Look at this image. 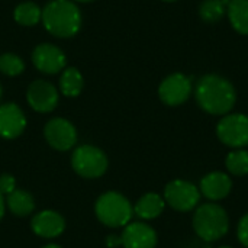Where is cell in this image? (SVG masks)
<instances>
[{"instance_id": "1", "label": "cell", "mask_w": 248, "mask_h": 248, "mask_svg": "<svg viewBox=\"0 0 248 248\" xmlns=\"http://www.w3.org/2000/svg\"><path fill=\"white\" fill-rule=\"evenodd\" d=\"M195 97L202 110L209 115L225 116L237 102L235 87L230 80L218 74L201 77L195 87Z\"/></svg>"}, {"instance_id": "2", "label": "cell", "mask_w": 248, "mask_h": 248, "mask_svg": "<svg viewBox=\"0 0 248 248\" xmlns=\"http://www.w3.org/2000/svg\"><path fill=\"white\" fill-rule=\"evenodd\" d=\"M45 29L58 38L74 36L81 26V15L71 0H52L42 10Z\"/></svg>"}, {"instance_id": "3", "label": "cell", "mask_w": 248, "mask_h": 248, "mask_svg": "<svg viewBox=\"0 0 248 248\" xmlns=\"http://www.w3.org/2000/svg\"><path fill=\"white\" fill-rule=\"evenodd\" d=\"M192 224L196 235L206 243H214L224 238L230 230V218L227 211L215 202L199 205L193 214Z\"/></svg>"}, {"instance_id": "4", "label": "cell", "mask_w": 248, "mask_h": 248, "mask_svg": "<svg viewBox=\"0 0 248 248\" xmlns=\"http://www.w3.org/2000/svg\"><path fill=\"white\" fill-rule=\"evenodd\" d=\"M97 219L109 228H121L131 222L134 206L119 192H106L100 195L94 205Z\"/></svg>"}, {"instance_id": "5", "label": "cell", "mask_w": 248, "mask_h": 248, "mask_svg": "<svg viewBox=\"0 0 248 248\" xmlns=\"http://www.w3.org/2000/svg\"><path fill=\"white\" fill-rule=\"evenodd\" d=\"M109 161L103 150L94 145H80L71 155L73 170L83 179H99L108 170Z\"/></svg>"}, {"instance_id": "6", "label": "cell", "mask_w": 248, "mask_h": 248, "mask_svg": "<svg viewBox=\"0 0 248 248\" xmlns=\"http://www.w3.org/2000/svg\"><path fill=\"white\" fill-rule=\"evenodd\" d=\"M201 190L192 182L176 179L164 187V202L177 212H190L201 202Z\"/></svg>"}, {"instance_id": "7", "label": "cell", "mask_w": 248, "mask_h": 248, "mask_svg": "<svg viewBox=\"0 0 248 248\" xmlns=\"http://www.w3.org/2000/svg\"><path fill=\"white\" fill-rule=\"evenodd\" d=\"M219 141L234 150L248 145V116L244 113H228L217 125Z\"/></svg>"}, {"instance_id": "8", "label": "cell", "mask_w": 248, "mask_h": 248, "mask_svg": "<svg viewBox=\"0 0 248 248\" xmlns=\"http://www.w3.org/2000/svg\"><path fill=\"white\" fill-rule=\"evenodd\" d=\"M192 94V81L182 73L166 77L158 87V97L167 106H180Z\"/></svg>"}, {"instance_id": "9", "label": "cell", "mask_w": 248, "mask_h": 248, "mask_svg": "<svg viewBox=\"0 0 248 248\" xmlns=\"http://www.w3.org/2000/svg\"><path fill=\"white\" fill-rule=\"evenodd\" d=\"M44 137L49 147L57 151H68L77 142V131L74 125L64 118H54L46 122Z\"/></svg>"}, {"instance_id": "10", "label": "cell", "mask_w": 248, "mask_h": 248, "mask_svg": "<svg viewBox=\"0 0 248 248\" xmlns=\"http://www.w3.org/2000/svg\"><path fill=\"white\" fill-rule=\"evenodd\" d=\"M26 100L35 112L48 113L58 105V90L49 81L36 80L28 87Z\"/></svg>"}, {"instance_id": "11", "label": "cell", "mask_w": 248, "mask_h": 248, "mask_svg": "<svg viewBox=\"0 0 248 248\" xmlns=\"http://www.w3.org/2000/svg\"><path fill=\"white\" fill-rule=\"evenodd\" d=\"M124 248H155L158 237L153 227L145 222H129L121 234Z\"/></svg>"}, {"instance_id": "12", "label": "cell", "mask_w": 248, "mask_h": 248, "mask_svg": "<svg viewBox=\"0 0 248 248\" xmlns=\"http://www.w3.org/2000/svg\"><path fill=\"white\" fill-rule=\"evenodd\" d=\"M32 61L35 67L45 74H57L67 64L64 52L52 44L38 45L32 54Z\"/></svg>"}, {"instance_id": "13", "label": "cell", "mask_w": 248, "mask_h": 248, "mask_svg": "<svg viewBox=\"0 0 248 248\" xmlns=\"http://www.w3.org/2000/svg\"><path fill=\"white\" fill-rule=\"evenodd\" d=\"M31 228L35 235L46 240H52L60 237L64 230H65V219L62 218L61 214L46 209L38 212L32 221H31Z\"/></svg>"}, {"instance_id": "14", "label": "cell", "mask_w": 248, "mask_h": 248, "mask_svg": "<svg viewBox=\"0 0 248 248\" xmlns=\"http://www.w3.org/2000/svg\"><path fill=\"white\" fill-rule=\"evenodd\" d=\"M26 128V118L16 103H4L0 106V137L15 140Z\"/></svg>"}, {"instance_id": "15", "label": "cell", "mask_w": 248, "mask_h": 248, "mask_svg": "<svg viewBox=\"0 0 248 248\" xmlns=\"http://www.w3.org/2000/svg\"><path fill=\"white\" fill-rule=\"evenodd\" d=\"M201 195L212 202H218L225 199L232 190V180L227 173L212 171L202 177L199 185Z\"/></svg>"}, {"instance_id": "16", "label": "cell", "mask_w": 248, "mask_h": 248, "mask_svg": "<svg viewBox=\"0 0 248 248\" xmlns=\"http://www.w3.org/2000/svg\"><path fill=\"white\" fill-rule=\"evenodd\" d=\"M164 208H166L164 198L151 192V193H145L137 201L134 206V214L144 221H150L158 218L163 214Z\"/></svg>"}, {"instance_id": "17", "label": "cell", "mask_w": 248, "mask_h": 248, "mask_svg": "<svg viewBox=\"0 0 248 248\" xmlns=\"http://www.w3.org/2000/svg\"><path fill=\"white\" fill-rule=\"evenodd\" d=\"M6 206L16 217H28L35 209V199L29 192L16 189L6 196Z\"/></svg>"}, {"instance_id": "18", "label": "cell", "mask_w": 248, "mask_h": 248, "mask_svg": "<svg viewBox=\"0 0 248 248\" xmlns=\"http://www.w3.org/2000/svg\"><path fill=\"white\" fill-rule=\"evenodd\" d=\"M227 15L238 33L248 35V0H230Z\"/></svg>"}, {"instance_id": "19", "label": "cell", "mask_w": 248, "mask_h": 248, "mask_svg": "<svg viewBox=\"0 0 248 248\" xmlns=\"http://www.w3.org/2000/svg\"><path fill=\"white\" fill-rule=\"evenodd\" d=\"M83 76L81 73L74 68V67H68L64 70V73L61 74L60 78V90L64 96L67 97H76L81 93L83 90Z\"/></svg>"}, {"instance_id": "20", "label": "cell", "mask_w": 248, "mask_h": 248, "mask_svg": "<svg viewBox=\"0 0 248 248\" xmlns=\"http://www.w3.org/2000/svg\"><path fill=\"white\" fill-rule=\"evenodd\" d=\"M230 0H203L199 6V16L206 23L219 22L227 15Z\"/></svg>"}, {"instance_id": "21", "label": "cell", "mask_w": 248, "mask_h": 248, "mask_svg": "<svg viewBox=\"0 0 248 248\" xmlns=\"http://www.w3.org/2000/svg\"><path fill=\"white\" fill-rule=\"evenodd\" d=\"M42 19V10L32 1L20 3L15 9V20L23 26H33Z\"/></svg>"}, {"instance_id": "22", "label": "cell", "mask_w": 248, "mask_h": 248, "mask_svg": "<svg viewBox=\"0 0 248 248\" xmlns=\"http://www.w3.org/2000/svg\"><path fill=\"white\" fill-rule=\"evenodd\" d=\"M227 170L237 177H243L248 174V151L246 150H234L225 158Z\"/></svg>"}, {"instance_id": "23", "label": "cell", "mask_w": 248, "mask_h": 248, "mask_svg": "<svg viewBox=\"0 0 248 248\" xmlns=\"http://www.w3.org/2000/svg\"><path fill=\"white\" fill-rule=\"evenodd\" d=\"M25 70L22 58L16 54H3L0 55V71L6 76H19Z\"/></svg>"}, {"instance_id": "24", "label": "cell", "mask_w": 248, "mask_h": 248, "mask_svg": "<svg viewBox=\"0 0 248 248\" xmlns=\"http://www.w3.org/2000/svg\"><path fill=\"white\" fill-rule=\"evenodd\" d=\"M13 190H16V180L12 174H1L0 176V193L3 196L10 195Z\"/></svg>"}, {"instance_id": "25", "label": "cell", "mask_w": 248, "mask_h": 248, "mask_svg": "<svg viewBox=\"0 0 248 248\" xmlns=\"http://www.w3.org/2000/svg\"><path fill=\"white\" fill-rule=\"evenodd\" d=\"M237 237H238V241L248 248V214H246L240 222H238V227H237Z\"/></svg>"}, {"instance_id": "26", "label": "cell", "mask_w": 248, "mask_h": 248, "mask_svg": "<svg viewBox=\"0 0 248 248\" xmlns=\"http://www.w3.org/2000/svg\"><path fill=\"white\" fill-rule=\"evenodd\" d=\"M106 246L109 248H116L119 246H122V241H121V235H109L106 238Z\"/></svg>"}, {"instance_id": "27", "label": "cell", "mask_w": 248, "mask_h": 248, "mask_svg": "<svg viewBox=\"0 0 248 248\" xmlns=\"http://www.w3.org/2000/svg\"><path fill=\"white\" fill-rule=\"evenodd\" d=\"M4 211H6V199H4V196L0 193V221H1V218H3V215H4Z\"/></svg>"}, {"instance_id": "28", "label": "cell", "mask_w": 248, "mask_h": 248, "mask_svg": "<svg viewBox=\"0 0 248 248\" xmlns=\"http://www.w3.org/2000/svg\"><path fill=\"white\" fill-rule=\"evenodd\" d=\"M42 248H61L58 244H46V246H44Z\"/></svg>"}, {"instance_id": "29", "label": "cell", "mask_w": 248, "mask_h": 248, "mask_svg": "<svg viewBox=\"0 0 248 248\" xmlns=\"http://www.w3.org/2000/svg\"><path fill=\"white\" fill-rule=\"evenodd\" d=\"M76 1H81V3H87V1H93V0H76Z\"/></svg>"}, {"instance_id": "30", "label": "cell", "mask_w": 248, "mask_h": 248, "mask_svg": "<svg viewBox=\"0 0 248 248\" xmlns=\"http://www.w3.org/2000/svg\"><path fill=\"white\" fill-rule=\"evenodd\" d=\"M219 248H234V247H230V246H222V247Z\"/></svg>"}, {"instance_id": "31", "label": "cell", "mask_w": 248, "mask_h": 248, "mask_svg": "<svg viewBox=\"0 0 248 248\" xmlns=\"http://www.w3.org/2000/svg\"><path fill=\"white\" fill-rule=\"evenodd\" d=\"M163 1H170L171 3V1H177V0H163Z\"/></svg>"}, {"instance_id": "32", "label": "cell", "mask_w": 248, "mask_h": 248, "mask_svg": "<svg viewBox=\"0 0 248 248\" xmlns=\"http://www.w3.org/2000/svg\"><path fill=\"white\" fill-rule=\"evenodd\" d=\"M0 97H1V87H0Z\"/></svg>"}]
</instances>
